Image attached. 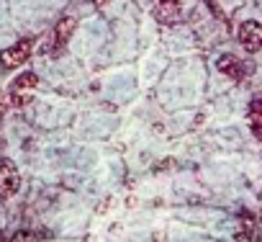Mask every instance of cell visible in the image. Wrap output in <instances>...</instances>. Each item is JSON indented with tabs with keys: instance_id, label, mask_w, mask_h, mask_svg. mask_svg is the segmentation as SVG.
Here are the masks:
<instances>
[{
	"instance_id": "6",
	"label": "cell",
	"mask_w": 262,
	"mask_h": 242,
	"mask_svg": "<svg viewBox=\"0 0 262 242\" xmlns=\"http://www.w3.org/2000/svg\"><path fill=\"white\" fill-rule=\"evenodd\" d=\"M75 26H77V21L75 18H62L57 26H54V34H52V39H54V47H64L67 44V39L75 34Z\"/></svg>"
},
{
	"instance_id": "7",
	"label": "cell",
	"mask_w": 262,
	"mask_h": 242,
	"mask_svg": "<svg viewBox=\"0 0 262 242\" xmlns=\"http://www.w3.org/2000/svg\"><path fill=\"white\" fill-rule=\"evenodd\" d=\"M36 85H39L36 72H21V75L11 83V90H13V93H29V90H34Z\"/></svg>"
},
{
	"instance_id": "8",
	"label": "cell",
	"mask_w": 262,
	"mask_h": 242,
	"mask_svg": "<svg viewBox=\"0 0 262 242\" xmlns=\"http://www.w3.org/2000/svg\"><path fill=\"white\" fill-rule=\"evenodd\" d=\"M249 124H252V134L257 139H262V100H252V106H249Z\"/></svg>"
},
{
	"instance_id": "5",
	"label": "cell",
	"mask_w": 262,
	"mask_h": 242,
	"mask_svg": "<svg viewBox=\"0 0 262 242\" xmlns=\"http://www.w3.org/2000/svg\"><path fill=\"white\" fill-rule=\"evenodd\" d=\"M216 67H219V72H224V75H229L231 80H242L244 75H247V65H242L234 54H224V57H219V62H216Z\"/></svg>"
},
{
	"instance_id": "4",
	"label": "cell",
	"mask_w": 262,
	"mask_h": 242,
	"mask_svg": "<svg viewBox=\"0 0 262 242\" xmlns=\"http://www.w3.org/2000/svg\"><path fill=\"white\" fill-rule=\"evenodd\" d=\"M180 16V0H157L155 6V18L162 24H175Z\"/></svg>"
},
{
	"instance_id": "9",
	"label": "cell",
	"mask_w": 262,
	"mask_h": 242,
	"mask_svg": "<svg viewBox=\"0 0 262 242\" xmlns=\"http://www.w3.org/2000/svg\"><path fill=\"white\" fill-rule=\"evenodd\" d=\"M13 242H34V234L31 232H16Z\"/></svg>"
},
{
	"instance_id": "1",
	"label": "cell",
	"mask_w": 262,
	"mask_h": 242,
	"mask_svg": "<svg viewBox=\"0 0 262 242\" xmlns=\"http://www.w3.org/2000/svg\"><path fill=\"white\" fill-rule=\"evenodd\" d=\"M31 49H34V42H31V39H21V42H16L13 47H8L3 54H0V62H3L6 70L21 67V65L31 57Z\"/></svg>"
},
{
	"instance_id": "10",
	"label": "cell",
	"mask_w": 262,
	"mask_h": 242,
	"mask_svg": "<svg viewBox=\"0 0 262 242\" xmlns=\"http://www.w3.org/2000/svg\"><path fill=\"white\" fill-rule=\"evenodd\" d=\"M108 0H93V6H105Z\"/></svg>"
},
{
	"instance_id": "2",
	"label": "cell",
	"mask_w": 262,
	"mask_h": 242,
	"mask_svg": "<svg viewBox=\"0 0 262 242\" xmlns=\"http://www.w3.org/2000/svg\"><path fill=\"white\" fill-rule=\"evenodd\" d=\"M18 183H21V178H18L16 163L8 160V157H3V160H0V196L11 198L18 191Z\"/></svg>"
},
{
	"instance_id": "3",
	"label": "cell",
	"mask_w": 262,
	"mask_h": 242,
	"mask_svg": "<svg viewBox=\"0 0 262 242\" xmlns=\"http://www.w3.org/2000/svg\"><path fill=\"white\" fill-rule=\"evenodd\" d=\"M239 42L247 52H259L262 49V24L257 21H244L239 26Z\"/></svg>"
}]
</instances>
